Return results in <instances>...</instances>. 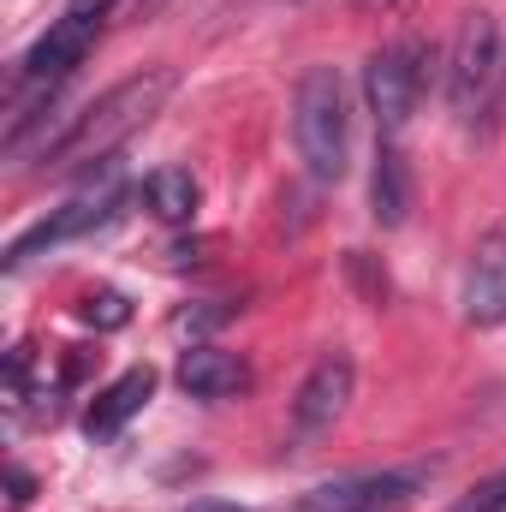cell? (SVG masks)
I'll return each mask as SVG.
<instances>
[{
	"mask_svg": "<svg viewBox=\"0 0 506 512\" xmlns=\"http://www.w3.org/2000/svg\"><path fill=\"white\" fill-rule=\"evenodd\" d=\"M453 512H506V471L483 477L471 495H459V507H453Z\"/></svg>",
	"mask_w": 506,
	"mask_h": 512,
	"instance_id": "14",
	"label": "cell"
},
{
	"mask_svg": "<svg viewBox=\"0 0 506 512\" xmlns=\"http://www.w3.org/2000/svg\"><path fill=\"white\" fill-rule=\"evenodd\" d=\"M292 143L316 185H340L352 167V108L334 66H310L292 90Z\"/></svg>",
	"mask_w": 506,
	"mask_h": 512,
	"instance_id": "2",
	"label": "cell"
},
{
	"mask_svg": "<svg viewBox=\"0 0 506 512\" xmlns=\"http://www.w3.org/2000/svg\"><path fill=\"white\" fill-rule=\"evenodd\" d=\"M358 6H387V0H358Z\"/></svg>",
	"mask_w": 506,
	"mask_h": 512,
	"instance_id": "18",
	"label": "cell"
},
{
	"mask_svg": "<svg viewBox=\"0 0 506 512\" xmlns=\"http://www.w3.org/2000/svg\"><path fill=\"white\" fill-rule=\"evenodd\" d=\"M352 387H358L352 358H346V352H322V358L310 364L304 387H298V399H292V435H298V441H316V435H328V429L346 417V405H352Z\"/></svg>",
	"mask_w": 506,
	"mask_h": 512,
	"instance_id": "6",
	"label": "cell"
},
{
	"mask_svg": "<svg viewBox=\"0 0 506 512\" xmlns=\"http://www.w3.org/2000/svg\"><path fill=\"white\" fill-rule=\"evenodd\" d=\"M191 512H245V507H233V501H203V507H191Z\"/></svg>",
	"mask_w": 506,
	"mask_h": 512,
	"instance_id": "17",
	"label": "cell"
},
{
	"mask_svg": "<svg viewBox=\"0 0 506 512\" xmlns=\"http://www.w3.org/2000/svg\"><path fill=\"white\" fill-rule=\"evenodd\" d=\"M429 471L411 465V471H364V477H340V483H322L304 495V512H393L411 501V489L423 483Z\"/></svg>",
	"mask_w": 506,
	"mask_h": 512,
	"instance_id": "7",
	"label": "cell"
},
{
	"mask_svg": "<svg viewBox=\"0 0 506 512\" xmlns=\"http://www.w3.org/2000/svg\"><path fill=\"white\" fill-rule=\"evenodd\" d=\"M30 495H36L30 471H24V465H12V471H6V512H24V507H30Z\"/></svg>",
	"mask_w": 506,
	"mask_h": 512,
	"instance_id": "16",
	"label": "cell"
},
{
	"mask_svg": "<svg viewBox=\"0 0 506 512\" xmlns=\"http://www.w3.org/2000/svg\"><path fill=\"white\" fill-rule=\"evenodd\" d=\"M370 215H376V227H405V215H411V167H405V155H399L393 143H381L376 149Z\"/></svg>",
	"mask_w": 506,
	"mask_h": 512,
	"instance_id": "12",
	"label": "cell"
},
{
	"mask_svg": "<svg viewBox=\"0 0 506 512\" xmlns=\"http://www.w3.org/2000/svg\"><path fill=\"white\" fill-rule=\"evenodd\" d=\"M78 316H84V322H102V328H120L131 310H126V298H120V292H90V298L78 304Z\"/></svg>",
	"mask_w": 506,
	"mask_h": 512,
	"instance_id": "15",
	"label": "cell"
},
{
	"mask_svg": "<svg viewBox=\"0 0 506 512\" xmlns=\"http://www.w3.org/2000/svg\"><path fill=\"white\" fill-rule=\"evenodd\" d=\"M108 0H72L54 24H48V36H36V48L24 54V66H18V78L24 84H36V90H60L84 60H90V48L102 42V24H108Z\"/></svg>",
	"mask_w": 506,
	"mask_h": 512,
	"instance_id": "3",
	"label": "cell"
},
{
	"mask_svg": "<svg viewBox=\"0 0 506 512\" xmlns=\"http://www.w3.org/2000/svg\"><path fill=\"white\" fill-rule=\"evenodd\" d=\"M501 84V30L489 12H471L453 36V60H447V102L459 120H477L489 108Z\"/></svg>",
	"mask_w": 506,
	"mask_h": 512,
	"instance_id": "4",
	"label": "cell"
},
{
	"mask_svg": "<svg viewBox=\"0 0 506 512\" xmlns=\"http://www.w3.org/2000/svg\"><path fill=\"white\" fill-rule=\"evenodd\" d=\"M114 209H120V197H114V191H102V197H78V203H66V209L42 215L30 233H18V239L6 245V268H24L30 256L60 251V245H72V239H84V233L108 227V221H114Z\"/></svg>",
	"mask_w": 506,
	"mask_h": 512,
	"instance_id": "8",
	"label": "cell"
},
{
	"mask_svg": "<svg viewBox=\"0 0 506 512\" xmlns=\"http://www.w3.org/2000/svg\"><path fill=\"white\" fill-rule=\"evenodd\" d=\"M465 322H471V328H501L506 322V233H489V239L471 251Z\"/></svg>",
	"mask_w": 506,
	"mask_h": 512,
	"instance_id": "9",
	"label": "cell"
},
{
	"mask_svg": "<svg viewBox=\"0 0 506 512\" xmlns=\"http://www.w3.org/2000/svg\"><path fill=\"white\" fill-rule=\"evenodd\" d=\"M143 203H149V215H161V221H191L197 203H203V191H197L191 167H155V173L143 179Z\"/></svg>",
	"mask_w": 506,
	"mask_h": 512,
	"instance_id": "13",
	"label": "cell"
},
{
	"mask_svg": "<svg viewBox=\"0 0 506 512\" xmlns=\"http://www.w3.org/2000/svg\"><path fill=\"white\" fill-rule=\"evenodd\" d=\"M149 393H155V370H149V364H143V370H126L120 382H108L96 399H90L84 429H90V435H114L126 417H137V411L149 405Z\"/></svg>",
	"mask_w": 506,
	"mask_h": 512,
	"instance_id": "11",
	"label": "cell"
},
{
	"mask_svg": "<svg viewBox=\"0 0 506 512\" xmlns=\"http://www.w3.org/2000/svg\"><path fill=\"white\" fill-rule=\"evenodd\" d=\"M167 96H173V72H167V66L137 72L126 84H114L102 102H90L84 114H72V120L60 126V137L42 149V161H60V167H72V161H108L131 131H143L161 114Z\"/></svg>",
	"mask_w": 506,
	"mask_h": 512,
	"instance_id": "1",
	"label": "cell"
},
{
	"mask_svg": "<svg viewBox=\"0 0 506 512\" xmlns=\"http://www.w3.org/2000/svg\"><path fill=\"white\" fill-rule=\"evenodd\" d=\"M423 84H429V48L423 42H393V48H381L376 60L364 66V96L376 108L381 131H399L417 114Z\"/></svg>",
	"mask_w": 506,
	"mask_h": 512,
	"instance_id": "5",
	"label": "cell"
},
{
	"mask_svg": "<svg viewBox=\"0 0 506 512\" xmlns=\"http://www.w3.org/2000/svg\"><path fill=\"white\" fill-rule=\"evenodd\" d=\"M179 387L191 399H239V393H251V364L221 346H191L179 358Z\"/></svg>",
	"mask_w": 506,
	"mask_h": 512,
	"instance_id": "10",
	"label": "cell"
}]
</instances>
